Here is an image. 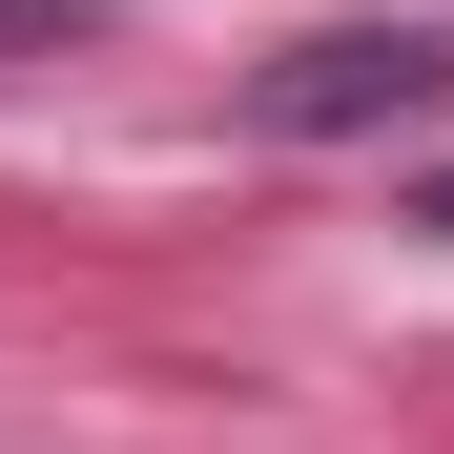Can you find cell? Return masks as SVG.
I'll use <instances>...</instances> for the list:
<instances>
[{
	"instance_id": "6da1fadb",
	"label": "cell",
	"mask_w": 454,
	"mask_h": 454,
	"mask_svg": "<svg viewBox=\"0 0 454 454\" xmlns=\"http://www.w3.org/2000/svg\"><path fill=\"white\" fill-rule=\"evenodd\" d=\"M434 83H454V42H434V21H331V42H289L269 83H248V124L331 145V124H413Z\"/></svg>"
},
{
	"instance_id": "7a4b0ae2",
	"label": "cell",
	"mask_w": 454,
	"mask_h": 454,
	"mask_svg": "<svg viewBox=\"0 0 454 454\" xmlns=\"http://www.w3.org/2000/svg\"><path fill=\"white\" fill-rule=\"evenodd\" d=\"M413 227H434V248H454V186H434V207H413Z\"/></svg>"
}]
</instances>
